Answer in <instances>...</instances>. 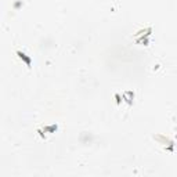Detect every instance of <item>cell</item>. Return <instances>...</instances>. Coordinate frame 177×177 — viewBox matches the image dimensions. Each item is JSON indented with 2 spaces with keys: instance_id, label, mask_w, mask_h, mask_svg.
I'll return each mask as SVG.
<instances>
[{
  "instance_id": "1",
  "label": "cell",
  "mask_w": 177,
  "mask_h": 177,
  "mask_svg": "<svg viewBox=\"0 0 177 177\" xmlns=\"http://www.w3.org/2000/svg\"><path fill=\"white\" fill-rule=\"evenodd\" d=\"M17 56H18V58L22 60L24 63H25V65L28 66V69L32 68V58H31L29 56H26L24 51H21V50H17Z\"/></svg>"
},
{
  "instance_id": "2",
  "label": "cell",
  "mask_w": 177,
  "mask_h": 177,
  "mask_svg": "<svg viewBox=\"0 0 177 177\" xmlns=\"http://www.w3.org/2000/svg\"><path fill=\"white\" fill-rule=\"evenodd\" d=\"M123 98L126 100V102H127L129 105L133 104V98H134V93L133 92H125L123 93Z\"/></svg>"
},
{
  "instance_id": "3",
  "label": "cell",
  "mask_w": 177,
  "mask_h": 177,
  "mask_svg": "<svg viewBox=\"0 0 177 177\" xmlns=\"http://www.w3.org/2000/svg\"><path fill=\"white\" fill-rule=\"evenodd\" d=\"M58 126L57 125H51V126H46V127L43 129V131H47V133H56Z\"/></svg>"
},
{
  "instance_id": "4",
  "label": "cell",
  "mask_w": 177,
  "mask_h": 177,
  "mask_svg": "<svg viewBox=\"0 0 177 177\" xmlns=\"http://www.w3.org/2000/svg\"><path fill=\"white\" fill-rule=\"evenodd\" d=\"M115 98H116V104H121V101H122V100H121V95H119V94H115Z\"/></svg>"
}]
</instances>
